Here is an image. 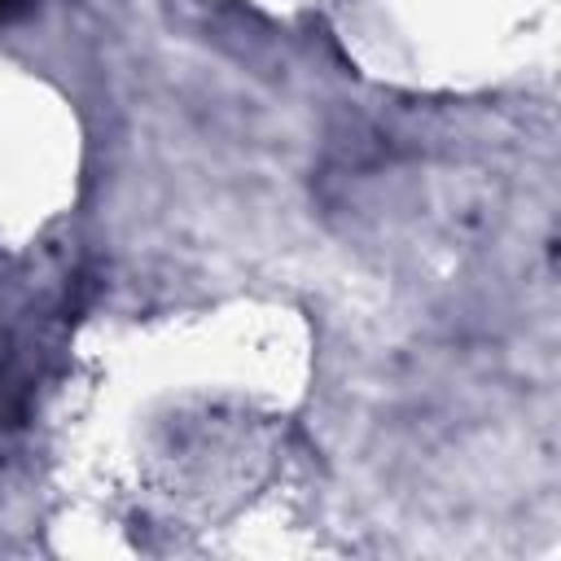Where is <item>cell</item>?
Instances as JSON below:
<instances>
[{
  "instance_id": "6da1fadb",
  "label": "cell",
  "mask_w": 561,
  "mask_h": 561,
  "mask_svg": "<svg viewBox=\"0 0 561 561\" xmlns=\"http://www.w3.org/2000/svg\"><path fill=\"white\" fill-rule=\"evenodd\" d=\"M26 9H31V0H0V26L13 22V18H22Z\"/></svg>"
}]
</instances>
